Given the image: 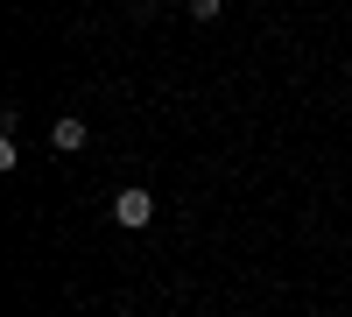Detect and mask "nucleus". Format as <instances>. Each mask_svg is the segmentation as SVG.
Segmentation results:
<instances>
[{"label":"nucleus","instance_id":"obj_1","mask_svg":"<svg viewBox=\"0 0 352 317\" xmlns=\"http://www.w3.org/2000/svg\"><path fill=\"white\" fill-rule=\"evenodd\" d=\"M148 219H155V197L141 190V184L113 197V226H127V233H141V226H148Z\"/></svg>","mask_w":352,"mask_h":317},{"label":"nucleus","instance_id":"obj_2","mask_svg":"<svg viewBox=\"0 0 352 317\" xmlns=\"http://www.w3.org/2000/svg\"><path fill=\"white\" fill-rule=\"evenodd\" d=\"M50 141H56V149H64V155H78L85 141H92V127H85L78 113H64V120H56V134H50Z\"/></svg>","mask_w":352,"mask_h":317},{"label":"nucleus","instance_id":"obj_3","mask_svg":"<svg viewBox=\"0 0 352 317\" xmlns=\"http://www.w3.org/2000/svg\"><path fill=\"white\" fill-rule=\"evenodd\" d=\"M219 8H226V0H190V14H197V21H212Z\"/></svg>","mask_w":352,"mask_h":317}]
</instances>
